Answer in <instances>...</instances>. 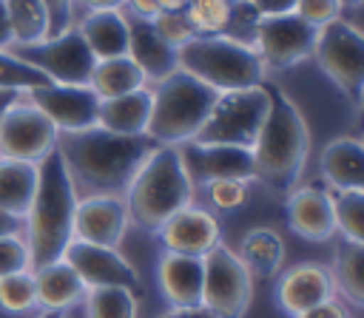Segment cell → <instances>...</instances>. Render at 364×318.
<instances>
[{"instance_id": "cell-9", "label": "cell", "mask_w": 364, "mask_h": 318, "mask_svg": "<svg viewBox=\"0 0 364 318\" xmlns=\"http://www.w3.org/2000/svg\"><path fill=\"white\" fill-rule=\"evenodd\" d=\"M202 309L213 318H245L253 301V275L242 258L228 244H216L208 256H202Z\"/></svg>"}, {"instance_id": "cell-24", "label": "cell", "mask_w": 364, "mask_h": 318, "mask_svg": "<svg viewBox=\"0 0 364 318\" xmlns=\"http://www.w3.org/2000/svg\"><path fill=\"white\" fill-rule=\"evenodd\" d=\"M318 170L330 187L364 190V142L353 136H338L324 145L318 156Z\"/></svg>"}, {"instance_id": "cell-31", "label": "cell", "mask_w": 364, "mask_h": 318, "mask_svg": "<svg viewBox=\"0 0 364 318\" xmlns=\"http://www.w3.org/2000/svg\"><path fill=\"white\" fill-rule=\"evenodd\" d=\"M80 307L82 318H136V292L125 287H94Z\"/></svg>"}, {"instance_id": "cell-40", "label": "cell", "mask_w": 364, "mask_h": 318, "mask_svg": "<svg viewBox=\"0 0 364 318\" xmlns=\"http://www.w3.org/2000/svg\"><path fill=\"white\" fill-rule=\"evenodd\" d=\"M46 6V14H48V37L54 34H63L74 26V0H40Z\"/></svg>"}, {"instance_id": "cell-22", "label": "cell", "mask_w": 364, "mask_h": 318, "mask_svg": "<svg viewBox=\"0 0 364 318\" xmlns=\"http://www.w3.org/2000/svg\"><path fill=\"white\" fill-rule=\"evenodd\" d=\"M34 273V287H37V307L40 309H77L88 292V287L82 284V278L74 273V267L65 258L48 261Z\"/></svg>"}, {"instance_id": "cell-14", "label": "cell", "mask_w": 364, "mask_h": 318, "mask_svg": "<svg viewBox=\"0 0 364 318\" xmlns=\"http://www.w3.org/2000/svg\"><path fill=\"white\" fill-rule=\"evenodd\" d=\"M26 99L37 105L60 133H77V131L97 125L100 97L91 91V85L48 82V85L26 91Z\"/></svg>"}, {"instance_id": "cell-41", "label": "cell", "mask_w": 364, "mask_h": 318, "mask_svg": "<svg viewBox=\"0 0 364 318\" xmlns=\"http://www.w3.org/2000/svg\"><path fill=\"white\" fill-rule=\"evenodd\" d=\"M299 0H250L259 17H279V14H293Z\"/></svg>"}, {"instance_id": "cell-27", "label": "cell", "mask_w": 364, "mask_h": 318, "mask_svg": "<svg viewBox=\"0 0 364 318\" xmlns=\"http://www.w3.org/2000/svg\"><path fill=\"white\" fill-rule=\"evenodd\" d=\"M37 190V165L0 156V210L26 219Z\"/></svg>"}, {"instance_id": "cell-10", "label": "cell", "mask_w": 364, "mask_h": 318, "mask_svg": "<svg viewBox=\"0 0 364 318\" xmlns=\"http://www.w3.org/2000/svg\"><path fill=\"white\" fill-rule=\"evenodd\" d=\"M11 51L60 85H88L97 62L77 26H71L63 34L46 37L43 43L34 45H11Z\"/></svg>"}, {"instance_id": "cell-15", "label": "cell", "mask_w": 364, "mask_h": 318, "mask_svg": "<svg viewBox=\"0 0 364 318\" xmlns=\"http://www.w3.org/2000/svg\"><path fill=\"white\" fill-rule=\"evenodd\" d=\"M185 170L191 182H213V179H253V150L236 148V145H202V142H185L179 145Z\"/></svg>"}, {"instance_id": "cell-53", "label": "cell", "mask_w": 364, "mask_h": 318, "mask_svg": "<svg viewBox=\"0 0 364 318\" xmlns=\"http://www.w3.org/2000/svg\"><path fill=\"white\" fill-rule=\"evenodd\" d=\"M65 318H82V315H80V309H68V315H65Z\"/></svg>"}, {"instance_id": "cell-6", "label": "cell", "mask_w": 364, "mask_h": 318, "mask_svg": "<svg viewBox=\"0 0 364 318\" xmlns=\"http://www.w3.org/2000/svg\"><path fill=\"white\" fill-rule=\"evenodd\" d=\"M151 97L154 108L145 133L156 145H185L196 139V133L208 122L219 91L179 68L162 82H156Z\"/></svg>"}, {"instance_id": "cell-4", "label": "cell", "mask_w": 364, "mask_h": 318, "mask_svg": "<svg viewBox=\"0 0 364 318\" xmlns=\"http://www.w3.org/2000/svg\"><path fill=\"white\" fill-rule=\"evenodd\" d=\"M122 199L128 221L151 236H156L173 213L193 204V182L185 170L179 145H156L139 165Z\"/></svg>"}, {"instance_id": "cell-25", "label": "cell", "mask_w": 364, "mask_h": 318, "mask_svg": "<svg viewBox=\"0 0 364 318\" xmlns=\"http://www.w3.org/2000/svg\"><path fill=\"white\" fill-rule=\"evenodd\" d=\"M151 108H154V97L148 88L111 97V99H100L97 125L114 133H131V136L145 133L151 122Z\"/></svg>"}, {"instance_id": "cell-54", "label": "cell", "mask_w": 364, "mask_h": 318, "mask_svg": "<svg viewBox=\"0 0 364 318\" xmlns=\"http://www.w3.org/2000/svg\"><path fill=\"white\" fill-rule=\"evenodd\" d=\"M228 3H239V0H228Z\"/></svg>"}, {"instance_id": "cell-8", "label": "cell", "mask_w": 364, "mask_h": 318, "mask_svg": "<svg viewBox=\"0 0 364 318\" xmlns=\"http://www.w3.org/2000/svg\"><path fill=\"white\" fill-rule=\"evenodd\" d=\"M313 60L321 74L358 108L364 97V31L347 20H333L318 28Z\"/></svg>"}, {"instance_id": "cell-38", "label": "cell", "mask_w": 364, "mask_h": 318, "mask_svg": "<svg viewBox=\"0 0 364 318\" xmlns=\"http://www.w3.org/2000/svg\"><path fill=\"white\" fill-rule=\"evenodd\" d=\"M20 270H31L28 261V244L23 238V233H11L0 238V278L20 273Z\"/></svg>"}, {"instance_id": "cell-2", "label": "cell", "mask_w": 364, "mask_h": 318, "mask_svg": "<svg viewBox=\"0 0 364 318\" xmlns=\"http://www.w3.org/2000/svg\"><path fill=\"white\" fill-rule=\"evenodd\" d=\"M77 187L68 176V168L54 148L37 165V190L31 207L23 219V238L28 244L31 270L63 258L68 241L74 238V210H77Z\"/></svg>"}, {"instance_id": "cell-39", "label": "cell", "mask_w": 364, "mask_h": 318, "mask_svg": "<svg viewBox=\"0 0 364 318\" xmlns=\"http://www.w3.org/2000/svg\"><path fill=\"white\" fill-rule=\"evenodd\" d=\"M341 0H299L296 3V14L304 20V23H310V26H316V28H321V26H327V23H333V20H338L341 17Z\"/></svg>"}, {"instance_id": "cell-35", "label": "cell", "mask_w": 364, "mask_h": 318, "mask_svg": "<svg viewBox=\"0 0 364 318\" xmlns=\"http://www.w3.org/2000/svg\"><path fill=\"white\" fill-rule=\"evenodd\" d=\"M196 34H228L233 3L228 0H191L185 9Z\"/></svg>"}, {"instance_id": "cell-49", "label": "cell", "mask_w": 364, "mask_h": 318, "mask_svg": "<svg viewBox=\"0 0 364 318\" xmlns=\"http://www.w3.org/2000/svg\"><path fill=\"white\" fill-rule=\"evenodd\" d=\"M17 97H20L17 91H0V122H3V114L9 111V105H11Z\"/></svg>"}, {"instance_id": "cell-3", "label": "cell", "mask_w": 364, "mask_h": 318, "mask_svg": "<svg viewBox=\"0 0 364 318\" xmlns=\"http://www.w3.org/2000/svg\"><path fill=\"white\" fill-rule=\"evenodd\" d=\"M270 111L253 142V179L276 193H290L304 173L310 153V128L299 105L282 91L270 88Z\"/></svg>"}, {"instance_id": "cell-36", "label": "cell", "mask_w": 364, "mask_h": 318, "mask_svg": "<svg viewBox=\"0 0 364 318\" xmlns=\"http://www.w3.org/2000/svg\"><path fill=\"white\" fill-rule=\"evenodd\" d=\"M205 196L216 210H236L247 202V182L245 179H213L205 182Z\"/></svg>"}, {"instance_id": "cell-23", "label": "cell", "mask_w": 364, "mask_h": 318, "mask_svg": "<svg viewBox=\"0 0 364 318\" xmlns=\"http://www.w3.org/2000/svg\"><path fill=\"white\" fill-rule=\"evenodd\" d=\"M82 34L94 60H111L128 54V17L122 9L85 11L80 23H74Z\"/></svg>"}, {"instance_id": "cell-12", "label": "cell", "mask_w": 364, "mask_h": 318, "mask_svg": "<svg viewBox=\"0 0 364 318\" xmlns=\"http://www.w3.org/2000/svg\"><path fill=\"white\" fill-rule=\"evenodd\" d=\"M318 28L304 23L296 11L279 17H259L253 26V48L267 71H287L313 57Z\"/></svg>"}, {"instance_id": "cell-42", "label": "cell", "mask_w": 364, "mask_h": 318, "mask_svg": "<svg viewBox=\"0 0 364 318\" xmlns=\"http://www.w3.org/2000/svg\"><path fill=\"white\" fill-rule=\"evenodd\" d=\"M296 318H350V315H347V309H344L336 298H330V301H324V304H318V307H313V309H304V312L296 315Z\"/></svg>"}, {"instance_id": "cell-30", "label": "cell", "mask_w": 364, "mask_h": 318, "mask_svg": "<svg viewBox=\"0 0 364 318\" xmlns=\"http://www.w3.org/2000/svg\"><path fill=\"white\" fill-rule=\"evenodd\" d=\"M6 11H9L14 45H34L51 34L48 14L40 0H6Z\"/></svg>"}, {"instance_id": "cell-18", "label": "cell", "mask_w": 364, "mask_h": 318, "mask_svg": "<svg viewBox=\"0 0 364 318\" xmlns=\"http://www.w3.org/2000/svg\"><path fill=\"white\" fill-rule=\"evenodd\" d=\"M128 207L122 196H82L74 210V238L102 247H119L128 230Z\"/></svg>"}, {"instance_id": "cell-50", "label": "cell", "mask_w": 364, "mask_h": 318, "mask_svg": "<svg viewBox=\"0 0 364 318\" xmlns=\"http://www.w3.org/2000/svg\"><path fill=\"white\" fill-rule=\"evenodd\" d=\"M68 312H60V309H40L34 318H65Z\"/></svg>"}, {"instance_id": "cell-34", "label": "cell", "mask_w": 364, "mask_h": 318, "mask_svg": "<svg viewBox=\"0 0 364 318\" xmlns=\"http://www.w3.org/2000/svg\"><path fill=\"white\" fill-rule=\"evenodd\" d=\"M51 80L46 74H40L34 65H28L26 60H20L11 48L0 51V91H17L26 94L31 88L48 85Z\"/></svg>"}, {"instance_id": "cell-52", "label": "cell", "mask_w": 364, "mask_h": 318, "mask_svg": "<svg viewBox=\"0 0 364 318\" xmlns=\"http://www.w3.org/2000/svg\"><path fill=\"white\" fill-rule=\"evenodd\" d=\"M341 6H350V9H355V6H364V0H341Z\"/></svg>"}, {"instance_id": "cell-16", "label": "cell", "mask_w": 364, "mask_h": 318, "mask_svg": "<svg viewBox=\"0 0 364 318\" xmlns=\"http://www.w3.org/2000/svg\"><path fill=\"white\" fill-rule=\"evenodd\" d=\"M330 298H336L333 273H330V267H324L318 261H301V264L284 270L276 281V304L290 318H296L304 309H313Z\"/></svg>"}, {"instance_id": "cell-44", "label": "cell", "mask_w": 364, "mask_h": 318, "mask_svg": "<svg viewBox=\"0 0 364 318\" xmlns=\"http://www.w3.org/2000/svg\"><path fill=\"white\" fill-rule=\"evenodd\" d=\"M14 37H11V23H9V11H6V0H0V51L11 48Z\"/></svg>"}, {"instance_id": "cell-37", "label": "cell", "mask_w": 364, "mask_h": 318, "mask_svg": "<svg viewBox=\"0 0 364 318\" xmlns=\"http://www.w3.org/2000/svg\"><path fill=\"white\" fill-rule=\"evenodd\" d=\"M151 23H154L156 34H159L165 43H171L176 51H179L188 40L196 37V28L191 26V20H188L185 11H159Z\"/></svg>"}, {"instance_id": "cell-17", "label": "cell", "mask_w": 364, "mask_h": 318, "mask_svg": "<svg viewBox=\"0 0 364 318\" xmlns=\"http://www.w3.org/2000/svg\"><path fill=\"white\" fill-rule=\"evenodd\" d=\"M284 216L287 224L296 236H301L304 241H330L338 230H336V204H333V193L316 185H304V187H293L287 193L284 202Z\"/></svg>"}, {"instance_id": "cell-7", "label": "cell", "mask_w": 364, "mask_h": 318, "mask_svg": "<svg viewBox=\"0 0 364 318\" xmlns=\"http://www.w3.org/2000/svg\"><path fill=\"white\" fill-rule=\"evenodd\" d=\"M270 111V91L267 85H250L236 91H222L208 122L196 133L193 142L202 145H236L253 148L264 116Z\"/></svg>"}, {"instance_id": "cell-13", "label": "cell", "mask_w": 364, "mask_h": 318, "mask_svg": "<svg viewBox=\"0 0 364 318\" xmlns=\"http://www.w3.org/2000/svg\"><path fill=\"white\" fill-rule=\"evenodd\" d=\"M63 258L74 267V273L82 278L88 290L94 287H125L139 295V273L136 267L117 250V247H102V244H88L80 238H71Z\"/></svg>"}, {"instance_id": "cell-1", "label": "cell", "mask_w": 364, "mask_h": 318, "mask_svg": "<svg viewBox=\"0 0 364 318\" xmlns=\"http://www.w3.org/2000/svg\"><path fill=\"white\" fill-rule=\"evenodd\" d=\"M156 142L148 133H114L100 125L60 133L57 150L68 168L77 196H125L139 165Z\"/></svg>"}, {"instance_id": "cell-46", "label": "cell", "mask_w": 364, "mask_h": 318, "mask_svg": "<svg viewBox=\"0 0 364 318\" xmlns=\"http://www.w3.org/2000/svg\"><path fill=\"white\" fill-rule=\"evenodd\" d=\"M11 233H23V219L9 216V213L0 210V238L3 236H11Z\"/></svg>"}, {"instance_id": "cell-5", "label": "cell", "mask_w": 364, "mask_h": 318, "mask_svg": "<svg viewBox=\"0 0 364 318\" xmlns=\"http://www.w3.org/2000/svg\"><path fill=\"white\" fill-rule=\"evenodd\" d=\"M179 68L219 94L264 85L267 77L259 51L233 34H196L179 48Z\"/></svg>"}, {"instance_id": "cell-55", "label": "cell", "mask_w": 364, "mask_h": 318, "mask_svg": "<svg viewBox=\"0 0 364 318\" xmlns=\"http://www.w3.org/2000/svg\"><path fill=\"white\" fill-rule=\"evenodd\" d=\"M361 142H364V131H361Z\"/></svg>"}, {"instance_id": "cell-43", "label": "cell", "mask_w": 364, "mask_h": 318, "mask_svg": "<svg viewBox=\"0 0 364 318\" xmlns=\"http://www.w3.org/2000/svg\"><path fill=\"white\" fill-rule=\"evenodd\" d=\"M125 9L131 17H142V20H154L159 14L154 0H125Z\"/></svg>"}, {"instance_id": "cell-28", "label": "cell", "mask_w": 364, "mask_h": 318, "mask_svg": "<svg viewBox=\"0 0 364 318\" xmlns=\"http://www.w3.org/2000/svg\"><path fill=\"white\" fill-rule=\"evenodd\" d=\"M88 85H91V91H94L100 99H111V97H122V94L148 88V80H145V74L139 71V65L125 54V57L97 60Z\"/></svg>"}, {"instance_id": "cell-47", "label": "cell", "mask_w": 364, "mask_h": 318, "mask_svg": "<svg viewBox=\"0 0 364 318\" xmlns=\"http://www.w3.org/2000/svg\"><path fill=\"white\" fill-rule=\"evenodd\" d=\"M159 318H213L208 309H202V307H193V309H176V307H171L165 315H159Z\"/></svg>"}, {"instance_id": "cell-29", "label": "cell", "mask_w": 364, "mask_h": 318, "mask_svg": "<svg viewBox=\"0 0 364 318\" xmlns=\"http://www.w3.org/2000/svg\"><path fill=\"white\" fill-rule=\"evenodd\" d=\"M333 284L341 298L364 309V244L341 238L333 253Z\"/></svg>"}, {"instance_id": "cell-32", "label": "cell", "mask_w": 364, "mask_h": 318, "mask_svg": "<svg viewBox=\"0 0 364 318\" xmlns=\"http://www.w3.org/2000/svg\"><path fill=\"white\" fill-rule=\"evenodd\" d=\"M0 309L9 315H23L37 309V287L31 270H20L0 278Z\"/></svg>"}, {"instance_id": "cell-51", "label": "cell", "mask_w": 364, "mask_h": 318, "mask_svg": "<svg viewBox=\"0 0 364 318\" xmlns=\"http://www.w3.org/2000/svg\"><path fill=\"white\" fill-rule=\"evenodd\" d=\"M355 111H358V128L364 131V97H361V102H358V108H355Z\"/></svg>"}, {"instance_id": "cell-20", "label": "cell", "mask_w": 364, "mask_h": 318, "mask_svg": "<svg viewBox=\"0 0 364 318\" xmlns=\"http://www.w3.org/2000/svg\"><path fill=\"white\" fill-rule=\"evenodd\" d=\"M156 281L171 307H176V309L202 307L205 264L199 256H182V253L165 250L156 261Z\"/></svg>"}, {"instance_id": "cell-19", "label": "cell", "mask_w": 364, "mask_h": 318, "mask_svg": "<svg viewBox=\"0 0 364 318\" xmlns=\"http://www.w3.org/2000/svg\"><path fill=\"white\" fill-rule=\"evenodd\" d=\"M159 241L168 253H182V256H208L216 244H222V230L219 221L213 219L210 210L205 207H182L173 213L162 227H159Z\"/></svg>"}, {"instance_id": "cell-21", "label": "cell", "mask_w": 364, "mask_h": 318, "mask_svg": "<svg viewBox=\"0 0 364 318\" xmlns=\"http://www.w3.org/2000/svg\"><path fill=\"white\" fill-rule=\"evenodd\" d=\"M128 17V57L139 65L148 82H162L173 71H179V51L165 43L151 20L142 17Z\"/></svg>"}, {"instance_id": "cell-33", "label": "cell", "mask_w": 364, "mask_h": 318, "mask_svg": "<svg viewBox=\"0 0 364 318\" xmlns=\"http://www.w3.org/2000/svg\"><path fill=\"white\" fill-rule=\"evenodd\" d=\"M336 204V230L341 238L364 244V190H338L333 193Z\"/></svg>"}, {"instance_id": "cell-11", "label": "cell", "mask_w": 364, "mask_h": 318, "mask_svg": "<svg viewBox=\"0 0 364 318\" xmlns=\"http://www.w3.org/2000/svg\"><path fill=\"white\" fill-rule=\"evenodd\" d=\"M60 131L51 125V119L20 94L0 122V156L40 165L54 148H57Z\"/></svg>"}, {"instance_id": "cell-48", "label": "cell", "mask_w": 364, "mask_h": 318, "mask_svg": "<svg viewBox=\"0 0 364 318\" xmlns=\"http://www.w3.org/2000/svg\"><path fill=\"white\" fill-rule=\"evenodd\" d=\"M159 11H185L191 0H154Z\"/></svg>"}, {"instance_id": "cell-26", "label": "cell", "mask_w": 364, "mask_h": 318, "mask_svg": "<svg viewBox=\"0 0 364 318\" xmlns=\"http://www.w3.org/2000/svg\"><path fill=\"white\" fill-rule=\"evenodd\" d=\"M236 256L250 270V275L273 278L284 264V241L273 227H250L242 236Z\"/></svg>"}, {"instance_id": "cell-45", "label": "cell", "mask_w": 364, "mask_h": 318, "mask_svg": "<svg viewBox=\"0 0 364 318\" xmlns=\"http://www.w3.org/2000/svg\"><path fill=\"white\" fill-rule=\"evenodd\" d=\"M85 11H105V9H125V0H74Z\"/></svg>"}]
</instances>
